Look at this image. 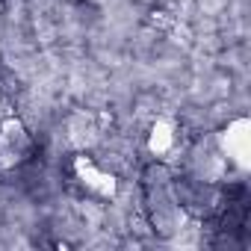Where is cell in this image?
Wrapping results in <instances>:
<instances>
[{"instance_id":"7a4b0ae2","label":"cell","mask_w":251,"mask_h":251,"mask_svg":"<svg viewBox=\"0 0 251 251\" xmlns=\"http://www.w3.org/2000/svg\"><path fill=\"white\" fill-rule=\"evenodd\" d=\"M251 124L248 118H236L222 130V151L227 154V160H233L239 169H248V151H251Z\"/></svg>"},{"instance_id":"6da1fadb","label":"cell","mask_w":251,"mask_h":251,"mask_svg":"<svg viewBox=\"0 0 251 251\" xmlns=\"http://www.w3.org/2000/svg\"><path fill=\"white\" fill-rule=\"evenodd\" d=\"M30 154V133L21 118H6L0 124V169H15Z\"/></svg>"},{"instance_id":"3957f363","label":"cell","mask_w":251,"mask_h":251,"mask_svg":"<svg viewBox=\"0 0 251 251\" xmlns=\"http://www.w3.org/2000/svg\"><path fill=\"white\" fill-rule=\"evenodd\" d=\"M74 175L83 180L86 189H92V192L100 195V198H112L115 189H118L115 177H112L109 172H103V169H100L95 160H89V157H77V160H74Z\"/></svg>"},{"instance_id":"277c9868","label":"cell","mask_w":251,"mask_h":251,"mask_svg":"<svg viewBox=\"0 0 251 251\" xmlns=\"http://www.w3.org/2000/svg\"><path fill=\"white\" fill-rule=\"evenodd\" d=\"M148 148L157 157H163L175 148V124L169 118H157V124L151 127V136H148Z\"/></svg>"}]
</instances>
